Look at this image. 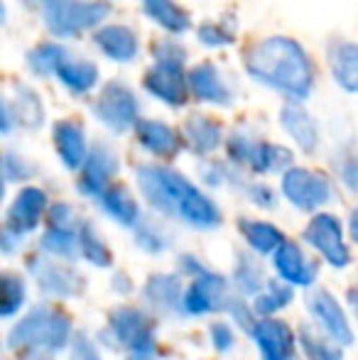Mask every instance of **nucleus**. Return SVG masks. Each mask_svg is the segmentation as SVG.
<instances>
[{"label": "nucleus", "instance_id": "49", "mask_svg": "<svg viewBox=\"0 0 358 360\" xmlns=\"http://www.w3.org/2000/svg\"><path fill=\"white\" fill-rule=\"evenodd\" d=\"M25 360H49V358H42V356H30V358H25Z\"/></svg>", "mask_w": 358, "mask_h": 360}, {"label": "nucleus", "instance_id": "34", "mask_svg": "<svg viewBox=\"0 0 358 360\" xmlns=\"http://www.w3.org/2000/svg\"><path fill=\"white\" fill-rule=\"evenodd\" d=\"M15 113L23 118V123L27 128H39V123H42V103H39V98L30 89H20Z\"/></svg>", "mask_w": 358, "mask_h": 360}, {"label": "nucleus", "instance_id": "43", "mask_svg": "<svg viewBox=\"0 0 358 360\" xmlns=\"http://www.w3.org/2000/svg\"><path fill=\"white\" fill-rule=\"evenodd\" d=\"M72 360H101L96 348L91 346V341L87 336L74 338V348H72Z\"/></svg>", "mask_w": 358, "mask_h": 360}, {"label": "nucleus", "instance_id": "33", "mask_svg": "<svg viewBox=\"0 0 358 360\" xmlns=\"http://www.w3.org/2000/svg\"><path fill=\"white\" fill-rule=\"evenodd\" d=\"M79 248H82L84 257H87L91 265H98V267L110 265V252H108V248L103 245V240H101V238L96 236L94 226H89V223H84V226H82V238H79Z\"/></svg>", "mask_w": 358, "mask_h": 360}, {"label": "nucleus", "instance_id": "45", "mask_svg": "<svg viewBox=\"0 0 358 360\" xmlns=\"http://www.w3.org/2000/svg\"><path fill=\"white\" fill-rule=\"evenodd\" d=\"M20 245V236L18 233H13L10 228H3L0 231V250L3 252H15Z\"/></svg>", "mask_w": 358, "mask_h": 360}, {"label": "nucleus", "instance_id": "6", "mask_svg": "<svg viewBox=\"0 0 358 360\" xmlns=\"http://www.w3.org/2000/svg\"><path fill=\"white\" fill-rule=\"evenodd\" d=\"M94 110L98 115V120H103L108 128L118 130V133H123L130 125L138 123V101L130 94L128 86H123L120 81L106 84L103 94L98 96Z\"/></svg>", "mask_w": 358, "mask_h": 360}, {"label": "nucleus", "instance_id": "7", "mask_svg": "<svg viewBox=\"0 0 358 360\" xmlns=\"http://www.w3.org/2000/svg\"><path fill=\"white\" fill-rule=\"evenodd\" d=\"M282 191L295 206L305 211L319 209L331 199V186L324 176L309 169H290L282 176Z\"/></svg>", "mask_w": 358, "mask_h": 360}, {"label": "nucleus", "instance_id": "20", "mask_svg": "<svg viewBox=\"0 0 358 360\" xmlns=\"http://www.w3.org/2000/svg\"><path fill=\"white\" fill-rule=\"evenodd\" d=\"M54 74H57L59 79H62V84L69 86L74 94H84V91L94 89V84L98 81V69H96V64L87 62V59L72 57L69 52L62 54Z\"/></svg>", "mask_w": 358, "mask_h": 360}, {"label": "nucleus", "instance_id": "13", "mask_svg": "<svg viewBox=\"0 0 358 360\" xmlns=\"http://www.w3.org/2000/svg\"><path fill=\"white\" fill-rule=\"evenodd\" d=\"M309 311L314 314L317 321L324 326V331L334 338L336 343L349 346L354 341V331H351L349 321H346L344 311L336 304V299L329 292H314L309 297Z\"/></svg>", "mask_w": 358, "mask_h": 360}, {"label": "nucleus", "instance_id": "26", "mask_svg": "<svg viewBox=\"0 0 358 360\" xmlns=\"http://www.w3.org/2000/svg\"><path fill=\"white\" fill-rule=\"evenodd\" d=\"M184 138L196 152H211L221 145V128L206 115H191L184 123Z\"/></svg>", "mask_w": 358, "mask_h": 360}, {"label": "nucleus", "instance_id": "36", "mask_svg": "<svg viewBox=\"0 0 358 360\" xmlns=\"http://www.w3.org/2000/svg\"><path fill=\"white\" fill-rule=\"evenodd\" d=\"M62 54H64V49L57 47V44H44V47L34 49V52L30 54V67H32V72L39 74V76L54 74V69H57Z\"/></svg>", "mask_w": 358, "mask_h": 360}, {"label": "nucleus", "instance_id": "16", "mask_svg": "<svg viewBox=\"0 0 358 360\" xmlns=\"http://www.w3.org/2000/svg\"><path fill=\"white\" fill-rule=\"evenodd\" d=\"M34 280L42 292L57 294V297H74V294L82 292V280H79L77 272L67 270L64 265H54V262H32L30 265Z\"/></svg>", "mask_w": 358, "mask_h": 360}, {"label": "nucleus", "instance_id": "38", "mask_svg": "<svg viewBox=\"0 0 358 360\" xmlns=\"http://www.w3.org/2000/svg\"><path fill=\"white\" fill-rule=\"evenodd\" d=\"M300 336H302L300 338L302 346H305V351L309 353V356H314V358H319V360H341L339 353H336L334 348L326 346L324 341H319V336H314L309 328H302Z\"/></svg>", "mask_w": 358, "mask_h": 360}, {"label": "nucleus", "instance_id": "9", "mask_svg": "<svg viewBox=\"0 0 358 360\" xmlns=\"http://www.w3.org/2000/svg\"><path fill=\"white\" fill-rule=\"evenodd\" d=\"M229 152L234 160L248 162L255 172H280L285 167H290L292 155L282 147L258 143V140H250L245 135H234L229 143Z\"/></svg>", "mask_w": 358, "mask_h": 360}, {"label": "nucleus", "instance_id": "11", "mask_svg": "<svg viewBox=\"0 0 358 360\" xmlns=\"http://www.w3.org/2000/svg\"><path fill=\"white\" fill-rule=\"evenodd\" d=\"M110 333L118 346L130 351H153V323L138 309H118L110 319Z\"/></svg>", "mask_w": 358, "mask_h": 360}, {"label": "nucleus", "instance_id": "32", "mask_svg": "<svg viewBox=\"0 0 358 360\" xmlns=\"http://www.w3.org/2000/svg\"><path fill=\"white\" fill-rule=\"evenodd\" d=\"M42 248L52 255H59V257H77V250H79V240L72 231H62V228H49L47 233L42 236Z\"/></svg>", "mask_w": 358, "mask_h": 360}, {"label": "nucleus", "instance_id": "30", "mask_svg": "<svg viewBox=\"0 0 358 360\" xmlns=\"http://www.w3.org/2000/svg\"><path fill=\"white\" fill-rule=\"evenodd\" d=\"M25 302V282L13 272L0 275V319H8L20 311Z\"/></svg>", "mask_w": 358, "mask_h": 360}, {"label": "nucleus", "instance_id": "47", "mask_svg": "<svg viewBox=\"0 0 358 360\" xmlns=\"http://www.w3.org/2000/svg\"><path fill=\"white\" fill-rule=\"evenodd\" d=\"M128 360H158V358H155L153 351H135V353H130Z\"/></svg>", "mask_w": 358, "mask_h": 360}, {"label": "nucleus", "instance_id": "40", "mask_svg": "<svg viewBox=\"0 0 358 360\" xmlns=\"http://www.w3.org/2000/svg\"><path fill=\"white\" fill-rule=\"evenodd\" d=\"M199 39L204 44H209V47H221V44H229L231 39H234V34L226 32L221 25L216 22H206L204 27L199 30Z\"/></svg>", "mask_w": 358, "mask_h": 360}, {"label": "nucleus", "instance_id": "18", "mask_svg": "<svg viewBox=\"0 0 358 360\" xmlns=\"http://www.w3.org/2000/svg\"><path fill=\"white\" fill-rule=\"evenodd\" d=\"M138 125V143L160 157H174L181 147V138L170 125L160 120H140Z\"/></svg>", "mask_w": 358, "mask_h": 360}, {"label": "nucleus", "instance_id": "14", "mask_svg": "<svg viewBox=\"0 0 358 360\" xmlns=\"http://www.w3.org/2000/svg\"><path fill=\"white\" fill-rule=\"evenodd\" d=\"M44 206H47V196L42 194L39 189H23L15 199V204L10 206V214H8V226L13 233H18L20 238L25 233H30L32 228H37L39 218L44 214Z\"/></svg>", "mask_w": 358, "mask_h": 360}, {"label": "nucleus", "instance_id": "29", "mask_svg": "<svg viewBox=\"0 0 358 360\" xmlns=\"http://www.w3.org/2000/svg\"><path fill=\"white\" fill-rule=\"evenodd\" d=\"M238 228L245 236V240L250 243V248L258 250L260 255H265V252H270V250H277V245L282 243V233L277 231L275 226H270V223L243 218V221L238 223Z\"/></svg>", "mask_w": 358, "mask_h": 360}, {"label": "nucleus", "instance_id": "8", "mask_svg": "<svg viewBox=\"0 0 358 360\" xmlns=\"http://www.w3.org/2000/svg\"><path fill=\"white\" fill-rule=\"evenodd\" d=\"M305 240L314 245L334 267H346L351 262L349 248L341 236V223L334 216H317L305 231Z\"/></svg>", "mask_w": 358, "mask_h": 360}, {"label": "nucleus", "instance_id": "31", "mask_svg": "<svg viewBox=\"0 0 358 360\" xmlns=\"http://www.w3.org/2000/svg\"><path fill=\"white\" fill-rule=\"evenodd\" d=\"M145 292H148V299H150V302L158 304V307H162V309H172V307H177L179 299H181L179 282L174 280V277H170V275L153 277Z\"/></svg>", "mask_w": 358, "mask_h": 360}, {"label": "nucleus", "instance_id": "46", "mask_svg": "<svg viewBox=\"0 0 358 360\" xmlns=\"http://www.w3.org/2000/svg\"><path fill=\"white\" fill-rule=\"evenodd\" d=\"M13 130V113L8 110V105L0 101V133H10Z\"/></svg>", "mask_w": 358, "mask_h": 360}, {"label": "nucleus", "instance_id": "1", "mask_svg": "<svg viewBox=\"0 0 358 360\" xmlns=\"http://www.w3.org/2000/svg\"><path fill=\"white\" fill-rule=\"evenodd\" d=\"M248 72L263 84L292 98H307L314 86V69L297 42L287 37H270L255 44L245 59Z\"/></svg>", "mask_w": 358, "mask_h": 360}, {"label": "nucleus", "instance_id": "41", "mask_svg": "<svg viewBox=\"0 0 358 360\" xmlns=\"http://www.w3.org/2000/svg\"><path fill=\"white\" fill-rule=\"evenodd\" d=\"M138 243H140V248H145V250H150V252H160L170 245L162 233H158L150 226H143V231L138 233Z\"/></svg>", "mask_w": 358, "mask_h": 360}, {"label": "nucleus", "instance_id": "2", "mask_svg": "<svg viewBox=\"0 0 358 360\" xmlns=\"http://www.w3.org/2000/svg\"><path fill=\"white\" fill-rule=\"evenodd\" d=\"M72 333V321L64 314L37 307L10 331V348H44L62 351Z\"/></svg>", "mask_w": 358, "mask_h": 360}, {"label": "nucleus", "instance_id": "3", "mask_svg": "<svg viewBox=\"0 0 358 360\" xmlns=\"http://www.w3.org/2000/svg\"><path fill=\"white\" fill-rule=\"evenodd\" d=\"M138 184L145 199L162 214H177L179 204L194 189L181 174L162 167H143L138 172Z\"/></svg>", "mask_w": 358, "mask_h": 360}, {"label": "nucleus", "instance_id": "24", "mask_svg": "<svg viewBox=\"0 0 358 360\" xmlns=\"http://www.w3.org/2000/svg\"><path fill=\"white\" fill-rule=\"evenodd\" d=\"M96 44L103 49L106 57L115 59V62H130L138 54V39L130 30L125 27H103L96 34Z\"/></svg>", "mask_w": 358, "mask_h": 360}, {"label": "nucleus", "instance_id": "44", "mask_svg": "<svg viewBox=\"0 0 358 360\" xmlns=\"http://www.w3.org/2000/svg\"><path fill=\"white\" fill-rule=\"evenodd\" d=\"M211 333H214V346L216 351H229L231 346H234V336H231L229 326L226 323H214V328H211Z\"/></svg>", "mask_w": 358, "mask_h": 360}, {"label": "nucleus", "instance_id": "15", "mask_svg": "<svg viewBox=\"0 0 358 360\" xmlns=\"http://www.w3.org/2000/svg\"><path fill=\"white\" fill-rule=\"evenodd\" d=\"M115 169H118V160H115L113 152H110L108 147H96L91 155H87V160H84L82 181H79L82 194L98 196L101 191L108 186Z\"/></svg>", "mask_w": 358, "mask_h": 360}, {"label": "nucleus", "instance_id": "19", "mask_svg": "<svg viewBox=\"0 0 358 360\" xmlns=\"http://www.w3.org/2000/svg\"><path fill=\"white\" fill-rule=\"evenodd\" d=\"M54 143H57L59 157H62V162L69 169H77V167L84 165V160H87V140H84V130L77 123H72V120L57 123Z\"/></svg>", "mask_w": 358, "mask_h": 360}, {"label": "nucleus", "instance_id": "39", "mask_svg": "<svg viewBox=\"0 0 358 360\" xmlns=\"http://www.w3.org/2000/svg\"><path fill=\"white\" fill-rule=\"evenodd\" d=\"M0 167H3V174H0V176H5V179H10V181L25 179V176L32 174V167H30L27 162L23 160V157L13 155V152H8V155L3 157Z\"/></svg>", "mask_w": 358, "mask_h": 360}, {"label": "nucleus", "instance_id": "42", "mask_svg": "<svg viewBox=\"0 0 358 360\" xmlns=\"http://www.w3.org/2000/svg\"><path fill=\"white\" fill-rule=\"evenodd\" d=\"M72 221H74V211L67 204H57L49 211V223L52 228H62V231H72Z\"/></svg>", "mask_w": 358, "mask_h": 360}, {"label": "nucleus", "instance_id": "5", "mask_svg": "<svg viewBox=\"0 0 358 360\" xmlns=\"http://www.w3.org/2000/svg\"><path fill=\"white\" fill-rule=\"evenodd\" d=\"M181 62H184V52H179V49L174 54H160V62L145 76V89L158 98H162L165 103L181 105L186 98Z\"/></svg>", "mask_w": 358, "mask_h": 360}, {"label": "nucleus", "instance_id": "27", "mask_svg": "<svg viewBox=\"0 0 358 360\" xmlns=\"http://www.w3.org/2000/svg\"><path fill=\"white\" fill-rule=\"evenodd\" d=\"M331 69H334V79L344 86L349 94L356 91L358 69H356V47L351 42H339L331 47Z\"/></svg>", "mask_w": 358, "mask_h": 360}, {"label": "nucleus", "instance_id": "48", "mask_svg": "<svg viewBox=\"0 0 358 360\" xmlns=\"http://www.w3.org/2000/svg\"><path fill=\"white\" fill-rule=\"evenodd\" d=\"M3 20H5V5L0 3V22H3Z\"/></svg>", "mask_w": 358, "mask_h": 360}, {"label": "nucleus", "instance_id": "12", "mask_svg": "<svg viewBox=\"0 0 358 360\" xmlns=\"http://www.w3.org/2000/svg\"><path fill=\"white\" fill-rule=\"evenodd\" d=\"M253 338L258 343L263 360H290L295 351V336L287 328V323L277 321V319H263L253 328Z\"/></svg>", "mask_w": 358, "mask_h": 360}, {"label": "nucleus", "instance_id": "25", "mask_svg": "<svg viewBox=\"0 0 358 360\" xmlns=\"http://www.w3.org/2000/svg\"><path fill=\"white\" fill-rule=\"evenodd\" d=\"M101 199V209L106 211L110 218H115L123 226H135L140 218L138 204L133 201V196L128 194V189L123 186H110V189H103L98 194Z\"/></svg>", "mask_w": 358, "mask_h": 360}, {"label": "nucleus", "instance_id": "35", "mask_svg": "<svg viewBox=\"0 0 358 360\" xmlns=\"http://www.w3.org/2000/svg\"><path fill=\"white\" fill-rule=\"evenodd\" d=\"M292 299V289L287 285H280V282H270L268 294H258L255 299V311L258 314H272L277 309L287 307Z\"/></svg>", "mask_w": 358, "mask_h": 360}, {"label": "nucleus", "instance_id": "37", "mask_svg": "<svg viewBox=\"0 0 358 360\" xmlns=\"http://www.w3.org/2000/svg\"><path fill=\"white\" fill-rule=\"evenodd\" d=\"M236 277H238V287L243 292H258L260 285H263V267L253 260V257L243 255L238 262V270H236Z\"/></svg>", "mask_w": 358, "mask_h": 360}, {"label": "nucleus", "instance_id": "23", "mask_svg": "<svg viewBox=\"0 0 358 360\" xmlns=\"http://www.w3.org/2000/svg\"><path fill=\"white\" fill-rule=\"evenodd\" d=\"M177 216L194 228H214L221 223V214L214 206V201L206 199L199 189H191L189 196L179 204Z\"/></svg>", "mask_w": 358, "mask_h": 360}, {"label": "nucleus", "instance_id": "22", "mask_svg": "<svg viewBox=\"0 0 358 360\" xmlns=\"http://www.w3.org/2000/svg\"><path fill=\"white\" fill-rule=\"evenodd\" d=\"M189 89L191 94H196V98L211 101V103H231L229 89L221 81V74L216 72V67L211 64H199L194 72L189 74Z\"/></svg>", "mask_w": 358, "mask_h": 360}, {"label": "nucleus", "instance_id": "17", "mask_svg": "<svg viewBox=\"0 0 358 360\" xmlns=\"http://www.w3.org/2000/svg\"><path fill=\"white\" fill-rule=\"evenodd\" d=\"M275 267L282 275L285 282H292V285H312L314 282V265L305 257V252L295 245V243H280L275 250Z\"/></svg>", "mask_w": 358, "mask_h": 360}, {"label": "nucleus", "instance_id": "28", "mask_svg": "<svg viewBox=\"0 0 358 360\" xmlns=\"http://www.w3.org/2000/svg\"><path fill=\"white\" fill-rule=\"evenodd\" d=\"M145 13L162 25L167 32H184L189 27V15L174 0H143Z\"/></svg>", "mask_w": 358, "mask_h": 360}, {"label": "nucleus", "instance_id": "21", "mask_svg": "<svg viewBox=\"0 0 358 360\" xmlns=\"http://www.w3.org/2000/svg\"><path fill=\"white\" fill-rule=\"evenodd\" d=\"M280 123H282V128L292 135V140L302 147V150L314 152L317 140H319V133H317L314 120L309 118V113H307L305 108H300V105H292V103L285 105V108H282V113H280Z\"/></svg>", "mask_w": 358, "mask_h": 360}, {"label": "nucleus", "instance_id": "4", "mask_svg": "<svg viewBox=\"0 0 358 360\" xmlns=\"http://www.w3.org/2000/svg\"><path fill=\"white\" fill-rule=\"evenodd\" d=\"M47 25L57 34H74L94 27L108 13L106 3H82V0H42Z\"/></svg>", "mask_w": 358, "mask_h": 360}, {"label": "nucleus", "instance_id": "50", "mask_svg": "<svg viewBox=\"0 0 358 360\" xmlns=\"http://www.w3.org/2000/svg\"><path fill=\"white\" fill-rule=\"evenodd\" d=\"M0 199H3V176H0Z\"/></svg>", "mask_w": 358, "mask_h": 360}, {"label": "nucleus", "instance_id": "10", "mask_svg": "<svg viewBox=\"0 0 358 360\" xmlns=\"http://www.w3.org/2000/svg\"><path fill=\"white\" fill-rule=\"evenodd\" d=\"M179 304L184 307L186 314H209L216 311V309H224L229 304V287H226V280L219 275H206L201 272L191 287L181 294Z\"/></svg>", "mask_w": 358, "mask_h": 360}]
</instances>
